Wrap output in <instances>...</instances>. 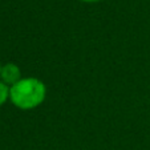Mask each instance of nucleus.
I'll return each instance as SVG.
<instances>
[{
    "mask_svg": "<svg viewBox=\"0 0 150 150\" xmlns=\"http://www.w3.org/2000/svg\"><path fill=\"white\" fill-rule=\"evenodd\" d=\"M81 1H86V3H93V1H98V0H81Z\"/></svg>",
    "mask_w": 150,
    "mask_h": 150,
    "instance_id": "nucleus-4",
    "label": "nucleus"
},
{
    "mask_svg": "<svg viewBox=\"0 0 150 150\" xmlns=\"http://www.w3.org/2000/svg\"><path fill=\"white\" fill-rule=\"evenodd\" d=\"M8 97H9L8 85H6L3 81H0V105H3L8 100Z\"/></svg>",
    "mask_w": 150,
    "mask_h": 150,
    "instance_id": "nucleus-3",
    "label": "nucleus"
},
{
    "mask_svg": "<svg viewBox=\"0 0 150 150\" xmlns=\"http://www.w3.org/2000/svg\"><path fill=\"white\" fill-rule=\"evenodd\" d=\"M9 98L19 109H33L45 98V85L33 77L21 79L9 88Z\"/></svg>",
    "mask_w": 150,
    "mask_h": 150,
    "instance_id": "nucleus-1",
    "label": "nucleus"
},
{
    "mask_svg": "<svg viewBox=\"0 0 150 150\" xmlns=\"http://www.w3.org/2000/svg\"><path fill=\"white\" fill-rule=\"evenodd\" d=\"M0 77H1V81L6 85L12 86V85H15L16 82H19L21 80V73H20L19 67L9 62V64H6L4 67H1Z\"/></svg>",
    "mask_w": 150,
    "mask_h": 150,
    "instance_id": "nucleus-2",
    "label": "nucleus"
},
{
    "mask_svg": "<svg viewBox=\"0 0 150 150\" xmlns=\"http://www.w3.org/2000/svg\"><path fill=\"white\" fill-rule=\"evenodd\" d=\"M0 71H1V67H0Z\"/></svg>",
    "mask_w": 150,
    "mask_h": 150,
    "instance_id": "nucleus-5",
    "label": "nucleus"
}]
</instances>
